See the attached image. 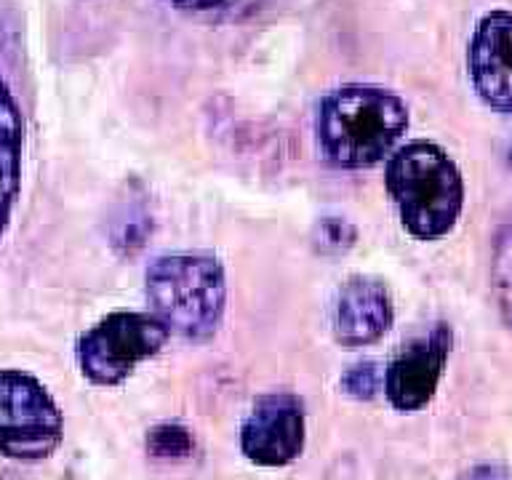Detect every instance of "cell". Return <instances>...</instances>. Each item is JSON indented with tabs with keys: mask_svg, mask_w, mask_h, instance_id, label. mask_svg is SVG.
Segmentation results:
<instances>
[{
	"mask_svg": "<svg viewBox=\"0 0 512 480\" xmlns=\"http://www.w3.org/2000/svg\"><path fill=\"white\" fill-rule=\"evenodd\" d=\"M22 184V115L0 80V235L6 232Z\"/></svg>",
	"mask_w": 512,
	"mask_h": 480,
	"instance_id": "cell-10",
	"label": "cell"
},
{
	"mask_svg": "<svg viewBox=\"0 0 512 480\" xmlns=\"http://www.w3.org/2000/svg\"><path fill=\"white\" fill-rule=\"evenodd\" d=\"M387 192L408 235L438 240L454 230L464 206L462 171L443 147L411 142L387 160Z\"/></svg>",
	"mask_w": 512,
	"mask_h": 480,
	"instance_id": "cell-2",
	"label": "cell"
},
{
	"mask_svg": "<svg viewBox=\"0 0 512 480\" xmlns=\"http://www.w3.org/2000/svg\"><path fill=\"white\" fill-rule=\"evenodd\" d=\"M491 283H494L499 315L512 328V214L496 232L494 256H491Z\"/></svg>",
	"mask_w": 512,
	"mask_h": 480,
	"instance_id": "cell-11",
	"label": "cell"
},
{
	"mask_svg": "<svg viewBox=\"0 0 512 480\" xmlns=\"http://www.w3.org/2000/svg\"><path fill=\"white\" fill-rule=\"evenodd\" d=\"M454 347V331L446 323H435L424 336L398 352L384 371V392L398 411H419L435 398L448 355Z\"/></svg>",
	"mask_w": 512,
	"mask_h": 480,
	"instance_id": "cell-7",
	"label": "cell"
},
{
	"mask_svg": "<svg viewBox=\"0 0 512 480\" xmlns=\"http://www.w3.org/2000/svg\"><path fill=\"white\" fill-rule=\"evenodd\" d=\"M195 448L192 432L182 424H158L147 432V451L155 456H166V459H179L187 456Z\"/></svg>",
	"mask_w": 512,
	"mask_h": 480,
	"instance_id": "cell-12",
	"label": "cell"
},
{
	"mask_svg": "<svg viewBox=\"0 0 512 480\" xmlns=\"http://www.w3.org/2000/svg\"><path fill=\"white\" fill-rule=\"evenodd\" d=\"M64 438L62 411L51 392L27 371H0V454L38 462Z\"/></svg>",
	"mask_w": 512,
	"mask_h": 480,
	"instance_id": "cell-4",
	"label": "cell"
},
{
	"mask_svg": "<svg viewBox=\"0 0 512 480\" xmlns=\"http://www.w3.org/2000/svg\"><path fill=\"white\" fill-rule=\"evenodd\" d=\"M390 288L379 278L355 275L339 288L334 307V336L342 347L379 342L392 326Z\"/></svg>",
	"mask_w": 512,
	"mask_h": 480,
	"instance_id": "cell-9",
	"label": "cell"
},
{
	"mask_svg": "<svg viewBox=\"0 0 512 480\" xmlns=\"http://www.w3.org/2000/svg\"><path fill=\"white\" fill-rule=\"evenodd\" d=\"M168 336V328L152 312H112L80 336V371L91 384L115 387L126 382L142 360L158 355Z\"/></svg>",
	"mask_w": 512,
	"mask_h": 480,
	"instance_id": "cell-5",
	"label": "cell"
},
{
	"mask_svg": "<svg viewBox=\"0 0 512 480\" xmlns=\"http://www.w3.org/2000/svg\"><path fill=\"white\" fill-rule=\"evenodd\" d=\"M406 128V104L387 88L342 86L320 104V147L339 168L376 166L395 150Z\"/></svg>",
	"mask_w": 512,
	"mask_h": 480,
	"instance_id": "cell-1",
	"label": "cell"
},
{
	"mask_svg": "<svg viewBox=\"0 0 512 480\" xmlns=\"http://www.w3.org/2000/svg\"><path fill=\"white\" fill-rule=\"evenodd\" d=\"M147 302L152 315L187 342L216 334L227 304V275L211 254L160 256L147 270Z\"/></svg>",
	"mask_w": 512,
	"mask_h": 480,
	"instance_id": "cell-3",
	"label": "cell"
},
{
	"mask_svg": "<svg viewBox=\"0 0 512 480\" xmlns=\"http://www.w3.org/2000/svg\"><path fill=\"white\" fill-rule=\"evenodd\" d=\"M166 3L206 19H240L262 6V0H166Z\"/></svg>",
	"mask_w": 512,
	"mask_h": 480,
	"instance_id": "cell-13",
	"label": "cell"
},
{
	"mask_svg": "<svg viewBox=\"0 0 512 480\" xmlns=\"http://www.w3.org/2000/svg\"><path fill=\"white\" fill-rule=\"evenodd\" d=\"M470 80L496 112L512 115V11H491L472 32L467 51Z\"/></svg>",
	"mask_w": 512,
	"mask_h": 480,
	"instance_id": "cell-8",
	"label": "cell"
},
{
	"mask_svg": "<svg viewBox=\"0 0 512 480\" xmlns=\"http://www.w3.org/2000/svg\"><path fill=\"white\" fill-rule=\"evenodd\" d=\"M384 384V376L376 363L363 360L358 366H352L344 371L342 376V390L355 400H371L376 398V392Z\"/></svg>",
	"mask_w": 512,
	"mask_h": 480,
	"instance_id": "cell-14",
	"label": "cell"
},
{
	"mask_svg": "<svg viewBox=\"0 0 512 480\" xmlns=\"http://www.w3.org/2000/svg\"><path fill=\"white\" fill-rule=\"evenodd\" d=\"M355 243V230L344 219H323L315 227V246L323 254H339Z\"/></svg>",
	"mask_w": 512,
	"mask_h": 480,
	"instance_id": "cell-15",
	"label": "cell"
},
{
	"mask_svg": "<svg viewBox=\"0 0 512 480\" xmlns=\"http://www.w3.org/2000/svg\"><path fill=\"white\" fill-rule=\"evenodd\" d=\"M304 440H307L304 403L291 392L262 395L240 432L243 454L259 467H286L299 459Z\"/></svg>",
	"mask_w": 512,
	"mask_h": 480,
	"instance_id": "cell-6",
	"label": "cell"
},
{
	"mask_svg": "<svg viewBox=\"0 0 512 480\" xmlns=\"http://www.w3.org/2000/svg\"><path fill=\"white\" fill-rule=\"evenodd\" d=\"M462 480H512V475L502 464H478L470 472H464Z\"/></svg>",
	"mask_w": 512,
	"mask_h": 480,
	"instance_id": "cell-16",
	"label": "cell"
}]
</instances>
